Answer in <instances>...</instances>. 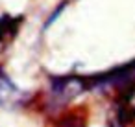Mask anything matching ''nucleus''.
Instances as JSON below:
<instances>
[{
    "instance_id": "nucleus-2",
    "label": "nucleus",
    "mask_w": 135,
    "mask_h": 127,
    "mask_svg": "<svg viewBox=\"0 0 135 127\" xmlns=\"http://www.w3.org/2000/svg\"><path fill=\"white\" fill-rule=\"evenodd\" d=\"M57 127H85V125H83L81 118H78V116H67V118H63L57 123Z\"/></svg>"
},
{
    "instance_id": "nucleus-1",
    "label": "nucleus",
    "mask_w": 135,
    "mask_h": 127,
    "mask_svg": "<svg viewBox=\"0 0 135 127\" xmlns=\"http://www.w3.org/2000/svg\"><path fill=\"white\" fill-rule=\"evenodd\" d=\"M21 98L19 88L9 81V77L0 70V105H13Z\"/></svg>"
},
{
    "instance_id": "nucleus-3",
    "label": "nucleus",
    "mask_w": 135,
    "mask_h": 127,
    "mask_svg": "<svg viewBox=\"0 0 135 127\" xmlns=\"http://www.w3.org/2000/svg\"><path fill=\"white\" fill-rule=\"evenodd\" d=\"M65 4H67V2H63V4H59V8H57V9H56V11H54V13L50 15V19L46 20V24H45V28H48V26H50V24H52V22H54V20H56L57 17H59V13H61V11H63V8H65Z\"/></svg>"
},
{
    "instance_id": "nucleus-4",
    "label": "nucleus",
    "mask_w": 135,
    "mask_h": 127,
    "mask_svg": "<svg viewBox=\"0 0 135 127\" xmlns=\"http://www.w3.org/2000/svg\"><path fill=\"white\" fill-rule=\"evenodd\" d=\"M13 20L9 19V17H2L0 19V39L4 37V33H6V30H8V24H11Z\"/></svg>"
}]
</instances>
